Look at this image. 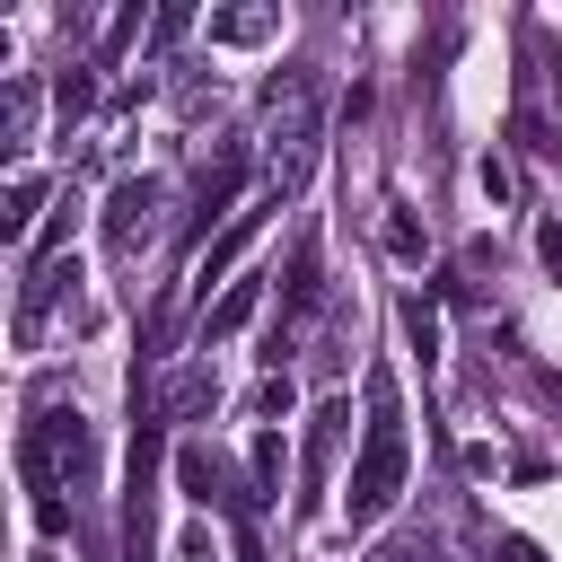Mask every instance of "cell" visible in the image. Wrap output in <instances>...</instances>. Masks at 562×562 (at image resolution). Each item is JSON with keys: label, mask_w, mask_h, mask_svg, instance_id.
Here are the masks:
<instances>
[{"label": "cell", "mask_w": 562, "mask_h": 562, "mask_svg": "<svg viewBox=\"0 0 562 562\" xmlns=\"http://www.w3.org/2000/svg\"><path fill=\"white\" fill-rule=\"evenodd\" d=\"M88 465H97L88 413H79V404H44V413L26 422V439H18V474H26V492H35V527H44V536L70 527L61 492H88Z\"/></svg>", "instance_id": "6da1fadb"}, {"label": "cell", "mask_w": 562, "mask_h": 562, "mask_svg": "<svg viewBox=\"0 0 562 562\" xmlns=\"http://www.w3.org/2000/svg\"><path fill=\"white\" fill-rule=\"evenodd\" d=\"M404 465H413V448H404V404H395V378L378 369V378H369L360 457H351V527H378V518L395 509V492H404Z\"/></svg>", "instance_id": "7a4b0ae2"}, {"label": "cell", "mask_w": 562, "mask_h": 562, "mask_svg": "<svg viewBox=\"0 0 562 562\" xmlns=\"http://www.w3.org/2000/svg\"><path fill=\"white\" fill-rule=\"evenodd\" d=\"M342 430H351V404H342V395H325V404L307 413V457H299V483H307V492H299V509H307V518L325 509V483H334Z\"/></svg>", "instance_id": "3957f363"}, {"label": "cell", "mask_w": 562, "mask_h": 562, "mask_svg": "<svg viewBox=\"0 0 562 562\" xmlns=\"http://www.w3.org/2000/svg\"><path fill=\"white\" fill-rule=\"evenodd\" d=\"M176 483H184L202 509H228L237 527L255 518V492H237V474H228V457H220V448H176Z\"/></svg>", "instance_id": "277c9868"}, {"label": "cell", "mask_w": 562, "mask_h": 562, "mask_svg": "<svg viewBox=\"0 0 562 562\" xmlns=\"http://www.w3.org/2000/svg\"><path fill=\"white\" fill-rule=\"evenodd\" d=\"M158 202H167L158 176H123V184L105 193V246H114V255H140V237L158 228Z\"/></svg>", "instance_id": "5b68a950"}, {"label": "cell", "mask_w": 562, "mask_h": 562, "mask_svg": "<svg viewBox=\"0 0 562 562\" xmlns=\"http://www.w3.org/2000/svg\"><path fill=\"white\" fill-rule=\"evenodd\" d=\"M263 211H272V202H246V211H237V220H228V228H220V237L202 246V263H193V281H202V290H211V281H220V272H228L237 255H246V237L263 228Z\"/></svg>", "instance_id": "8992f818"}, {"label": "cell", "mask_w": 562, "mask_h": 562, "mask_svg": "<svg viewBox=\"0 0 562 562\" xmlns=\"http://www.w3.org/2000/svg\"><path fill=\"white\" fill-rule=\"evenodd\" d=\"M211 404H220V378H211V369H176V378L158 386V413H149V422H193V413H211Z\"/></svg>", "instance_id": "52a82bcc"}, {"label": "cell", "mask_w": 562, "mask_h": 562, "mask_svg": "<svg viewBox=\"0 0 562 562\" xmlns=\"http://www.w3.org/2000/svg\"><path fill=\"white\" fill-rule=\"evenodd\" d=\"M255 299H263V272L228 281V290H220V307H202V351H211V342H228V334H237V325L255 316Z\"/></svg>", "instance_id": "ba28073f"}, {"label": "cell", "mask_w": 562, "mask_h": 562, "mask_svg": "<svg viewBox=\"0 0 562 562\" xmlns=\"http://www.w3.org/2000/svg\"><path fill=\"white\" fill-rule=\"evenodd\" d=\"M35 211H44V176H18L9 184V211H0V237L9 246H35Z\"/></svg>", "instance_id": "9c48e42d"}, {"label": "cell", "mask_w": 562, "mask_h": 562, "mask_svg": "<svg viewBox=\"0 0 562 562\" xmlns=\"http://www.w3.org/2000/svg\"><path fill=\"white\" fill-rule=\"evenodd\" d=\"M281 307H290V316H307V307H316V246H299V255H290V290H281Z\"/></svg>", "instance_id": "30bf717a"}, {"label": "cell", "mask_w": 562, "mask_h": 562, "mask_svg": "<svg viewBox=\"0 0 562 562\" xmlns=\"http://www.w3.org/2000/svg\"><path fill=\"white\" fill-rule=\"evenodd\" d=\"M281 492V430H255V501Z\"/></svg>", "instance_id": "8fae6325"}, {"label": "cell", "mask_w": 562, "mask_h": 562, "mask_svg": "<svg viewBox=\"0 0 562 562\" xmlns=\"http://www.w3.org/2000/svg\"><path fill=\"white\" fill-rule=\"evenodd\" d=\"M53 105H61V123L88 114V105H97V79H88V70H61V79H53Z\"/></svg>", "instance_id": "7c38bea8"}, {"label": "cell", "mask_w": 562, "mask_h": 562, "mask_svg": "<svg viewBox=\"0 0 562 562\" xmlns=\"http://www.w3.org/2000/svg\"><path fill=\"white\" fill-rule=\"evenodd\" d=\"M404 334H413V351H422V369L439 360V316L422 307V299H404Z\"/></svg>", "instance_id": "4fadbf2b"}, {"label": "cell", "mask_w": 562, "mask_h": 562, "mask_svg": "<svg viewBox=\"0 0 562 562\" xmlns=\"http://www.w3.org/2000/svg\"><path fill=\"white\" fill-rule=\"evenodd\" d=\"M386 246L413 263V255H422V220H413V211H386Z\"/></svg>", "instance_id": "5bb4252c"}, {"label": "cell", "mask_w": 562, "mask_h": 562, "mask_svg": "<svg viewBox=\"0 0 562 562\" xmlns=\"http://www.w3.org/2000/svg\"><path fill=\"white\" fill-rule=\"evenodd\" d=\"M255 413H263V430H272V422L290 413V369H272V378H263V395H255Z\"/></svg>", "instance_id": "9a60e30c"}, {"label": "cell", "mask_w": 562, "mask_h": 562, "mask_svg": "<svg viewBox=\"0 0 562 562\" xmlns=\"http://www.w3.org/2000/svg\"><path fill=\"white\" fill-rule=\"evenodd\" d=\"M378 562H439V544L430 536H395V544H378Z\"/></svg>", "instance_id": "2e32d148"}, {"label": "cell", "mask_w": 562, "mask_h": 562, "mask_svg": "<svg viewBox=\"0 0 562 562\" xmlns=\"http://www.w3.org/2000/svg\"><path fill=\"white\" fill-rule=\"evenodd\" d=\"M263 26H272V18H255V9H237V18H220V35H228V44H255Z\"/></svg>", "instance_id": "e0dca14e"}, {"label": "cell", "mask_w": 562, "mask_h": 562, "mask_svg": "<svg viewBox=\"0 0 562 562\" xmlns=\"http://www.w3.org/2000/svg\"><path fill=\"white\" fill-rule=\"evenodd\" d=\"M176 562H220V553H211V527H184V544H176Z\"/></svg>", "instance_id": "ac0fdd59"}, {"label": "cell", "mask_w": 562, "mask_h": 562, "mask_svg": "<svg viewBox=\"0 0 562 562\" xmlns=\"http://www.w3.org/2000/svg\"><path fill=\"white\" fill-rule=\"evenodd\" d=\"M501 562H544V553H536L527 536H501Z\"/></svg>", "instance_id": "d6986e66"}, {"label": "cell", "mask_w": 562, "mask_h": 562, "mask_svg": "<svg viewBox=\"0 0 562 562\" xmlns=\"http://www.w3.org/2000/svg\"><path fill=\"white\" fill-rule=\"evenodd\" d=\"M544 263H553V272H562V228H544Z\"/></svg>", "instance_id": "ffe728a7"}, {"label": "cell", "mask_w": 562, "mask_h": 562, "mask_svg": "<svg viewBox=\"0 0 562 562\" xmlns=\"http://www.w3.org/2000/svg\"><path fill=\"white\" fill-rule=\"evenodd\" d=\"M132 562H149V544H132Z\"/></svg>", "instance_id": "44dd1931"}]
</instances>
